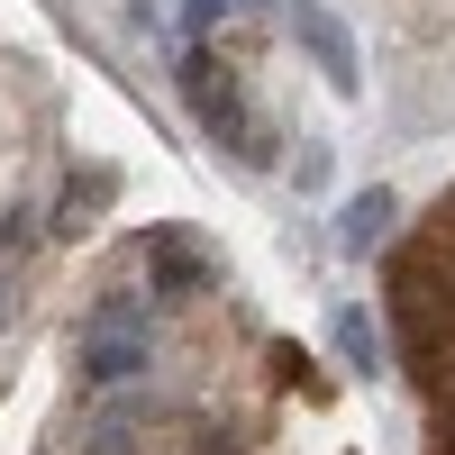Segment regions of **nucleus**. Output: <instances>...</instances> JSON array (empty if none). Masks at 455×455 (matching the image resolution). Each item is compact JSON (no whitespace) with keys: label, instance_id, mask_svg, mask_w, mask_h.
I'll list each match as a JSON object with an SVG mask.
<instances>
[{"label":"nucleus","instance_id":"0eeeda50","mask_svg":"<svg viewBox=\"0 0 455 455\" xmlns=\"http://www.w3.org/2000/svg\"><path fill=\"white\" fill-rule=\"evenodd\" d=\"M392 219H401V201H392V192H355V201H347V219H337V237L364 255V246H383V228H392Z\"/></svg>","mask_w":455,"mask_h":455},{"label":"nucleus","instance_id":"39448f33","mask_svg":"<svg viewBox=\"0 0 455 455\" xmlns=\"http://www.w3.org/2000/svg\"><path fill=\"white\" fill-rule=\"evenodd\" d=\"M146 274H156L164 300H192V291L219 283V274H210V255L192 246V228H156V264H146Z\"/></svg>","mask_w":455,"mask_h":455},{"label":"nucleus","instance_id":"2eb2a0df","mask_svg":"<svg viewBox=\"0 0 455 455\" xmlns=\"http://www.w3.org/2000/svg\"><path fill=\"white\" fill-rule=\"evenodd\" d=\"M237 10H264V0H237Z\"/></svg>","mask_w":455,"mask_h":455},{"label":"nucleus","instance_id":"f8f14e48","mask_svg":"<svg viewBox=\"0 0 455 455\" xmlns=\"http://www.w3.org/2000/svg\"><path fill=\"white\" fill-rule=\"evenodd\" d=\"M182 28H201V36L228 28V0H182Z\"/></svg>","mask_w":455,"mask_h":455},{"label":"nucleus","instance_id":"f03ea898","mask_svg":"<svg viewBox=\"0 0 455 455\" xmlns=\"http://www.w3.org/2000/svg\"><path fill=\"white\" fill-rule=\"evenodd\" d=\"M291 36L310 46L328 92H364V55H355V36H347V19H337L328 0H291Z\"/></svg>","mask_w":455,"mask_h":455},{"label":"nucleus","instance_id":"6e6552de","mask_svg":"<svg viewBox=\"0 0 455 455\" xmlns=\"http://www.w3.org/2000/svg\"><path fill=\"white\" fill-rule=\"evenodd\" d=\"M337 355H347L355 373H383V337H373L364 310H337Z\"/></svg>","mask_w":455,"mask_h":455},{"label":"nucleus","instance_id":"20e7f679","mask_svg":"<svg viewBox=\"0 0 455 455\" xmlns=\"http://www.w3.org/2000/svg\"><path fill=\"white\" fill-rule=\"evenodd\" d=\"M109 201H119V164H83V173L64 182V201H55V237H64V246H83V237H92V219H100Z\"/></svg>","mask_w":455,"mask_h":455},{"label":"nucleus","instance_id":"9d476101","mask_svg":"<svg viewBox=\"0 0 455 455\" xmlns=\"http://www.w3.org/2000/svg\"><path fill=\"white\" fill-rule=\"evenodd\" d=\"M274 373H283V383H291V392H310V401L328 392V383H319V373H310V355H300V347H274Z\"/></svg>","mask_w":455,"mask_h":455},{"label":"nucleus","instance_id":"423d86ee","mask_svg":"<svg viewBox=\"0 0 455 455\" xmlns=\"http://www.w3.org/2000/svg\"><path fill=\"white\" fill-rule=\"evenodd\" d=\"M137 373H146L137 337H92V347H83V383H137Z\"/></svg>","mask_w":455,"mask_h":455},{"label":"nucleus","instance_id":"ddd939ff","mask_svg":"<svg viewBox=\"0 0 455 455\" xmlns=\"http://www.w3.org/2000/svg\"><path fill=\"white\" fill-rule=\"evenodd\" d=\"M128 446H137L128 419H100V428H92V455H128Z\"/></svg>","mask_w":455,"mask_h":455},{"label":"nucleus","instance_id":"7ed1b4c3","mask_svg":"<svg viewBox=\"0 0 455 455\" xmlns=\"http://www.w3.org/2000/svg\"><path fill=\"white\" fill-rule=\"evenodd\" d=\"M173 83L192 92V119H201V128H210L219 146L246 128V100H237V83H228V73L210 64V46H182V55H173Z\"/></svg>","mask_w":455,"mask_h":455},{"label":"nucleus","instance_id":"9b49d317","mask_svg":"<svg viewBox=\"0 0 455 455\" xmlns=\"http://www.w3.org/2000/svg\"><path fill=\"white\" fill-rule=\"evenodd\" d=\"M291 182H300V192H328V146H310V156L291 164Z\"/></svg>","mask_w":455,"mask_h":455},{"label":"nucleus","instance_id":"4468645a","mask_svg":"<svg viewBox=\"0 0 455 455\" xmlns=\"http://www.w3.org/2000/svg\"><path fill=\"white\" fill-rule=\"evenodd\" d=\"M201 455H237V446H228V437H210V446H201Z\"/></svg>","mask_w":455,"mask_h":455},{"label":"nucleus","instance_id":"1a4fd4ad","mask_svg":"<svg viewBox=\"0 0 455 455\" xmlns=\"http://www.w3.org/2000/svg\"><path fill=\"white\" fill-rule=\"evenodd\" d=\"M228 156H246V164H274V156H283V137L264 128V119H246L237 137H228Z\"/></svg>","mask_w":455,"mask_h":455},{"label":"nucleus","instance_id":"f257e3e1","mask_svg":"<svg viewBox=\"0 0 455 455\" xmlns=\"http://www.w3.org/2000/svg\"><path fill=\"white\" fill-rule=\"evenodd\" d=\"M392 310H401V355L419 383L446 373V347H455V264H428V255H401L392 264Z\"/></svg>","mask_w":455,"mask_h":455}]
</instances>
